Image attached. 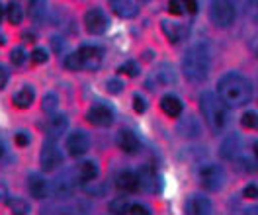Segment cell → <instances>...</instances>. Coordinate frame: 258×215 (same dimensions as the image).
<instances>
[{"label":"cell","instance_id":"47","mask_svg":"<svg viewBox=\"0 0 258 215\" xmlns=\"http://www.w3.org/2000/svg\"><path fill=\"white\" fill-rule=\"evenodd\" d=\"M4 155V145H2V141H0V157Z\"/></svg>","mask_w":258,"mask_h":215},{"label":"cell","instance_id":"48","mask_svg":"<svg viewBox=\"0 0 258 215\" xmlns=\"http://www.w3.org/2000/svg\"><path fill=\"white\" fill-rule=\"evenodd\" d=\"M254 155H256V159H258V141L254 143Z\"/></svg>","mask_w":258,"mask_h":215},{"label":"cell","instance_id":"20","mask_svg":"<svg viewBox=\"0 0 258 215\" xmlns=\"http://www.w3.org/2000/svg\"><path fill=\"white\" fill-rule=\"evenodd\" d=\"M237 155H239V137L231 135L221 145V157L227 159V161H233V159H237Z\"/></svg>","mask_w":258,"mask_h":215},{"label":"cell","instance_id":"21","mask_svg":"<svg viewBox=\"0 0 258 215\" xmlns=\"http://www.w3.org/2000/svg\"><path fill=\"white\" fill-rule=\"evenodd\" d=\"M33 98H35V94H33V90L30 86H24L22 90H18L16 94H14V104H16V108L20 110H26V108H30L33 104Z\"/></svg>","mask_w":258,"mask_h":215},{"label":"cell","instance_id":"37","mask_svg":"<svg viewBox=\"0 0 258 215\" xmlns=\"http://www.w3.org/2000/svg\"><path fill=\"white\" fill-rule=\"evenodd\" d=\"M133 110H135L137 114H143V112L147 110V102L141 98L139 94H135V96H133Z\"/></svg>","mask_w":258,"mask_h":215},{"label":"cell","instance_id":"22","mask_svg":"<svg viewBox=\"0 0 258 215\" xmlns=\"http://www.w3.org/2000/svg\"><path fill=\"white\" fill-rule=\"evenodd\" d=\"M162 32H164V35L168 37V41H170V43H178V41L182 39L184 30H182V26H180V24H174V22L164 20V22H162Z\"/></svg>","mask_w":258,"mask_h":215},{"label":"cell","instance_id":"50","mask_svg":"<svg viewBox=\"0 0 258 215\" xmlns=\"http://www.w3.org/2000/svg\"><path fill=\"white\" fill-rule=\"evenodd\" d=\"M254 51H256V55H258V45H254Z\"/></svg>","mask_w":258,"mask_h":215},{"label":"cell","instance_id":"39","mask_svg":"<svg viewBox=\"0 0 258 215\" xmlns=\"http://www.w3.org/2000/svg\"><path fill=\"white\" fill-rule=\"evenodd\" d=\"M14 141H16L18 147H26V145L30 143V135L24 131H18L16 135H14Z\"/></svg>","mask_w":258,"mask_h":215},{"label":"cell","instance_id":"38","mask_svg":"<svg viewBox=\"0 0 258 215\" xmlns=\"http://www.w3.org/2000/svg\"><path fill=\"white\" fill-rule=\"evenodd\" d=\"M129 213H131V215H153V213H151V209H149V207H145V205H141V203L131 205Z\"/></svg>","mask_w":258,"mask_h":215},{"label":"cell","instance_id":"51","mask_svg":"<svg viewBox=\"0 0 258 215\" xmlns=\"http://www.w3.org/2000/svg\"><path fill=\"white\" fill-rule=\"evenodd\" d=\"M256 24H258V16H256Z\"/></svg>","mask_w":258,"mask_h":215},{"label":"cell","instance_id":"23","mask_svg":"<svg viewBox=\"0 0 258 215\" xmlns=\"http://www.w3.org/2000/svg\"><path fill=\"white\" fill-rule=\"evenodd\" d=\"M98 176V166L96 163H82L79 166V178H81L82 182H92V180H96Z\"/></svg>","mask_w":258,"mask_h":215},{"label":"cell","instance_id":"28","mask_svg":"<svg viewBox=\"0 0 258 215\" xmlns=\"http://www.w3.org/2000/svg\"><path fill=\"white\" fill-rule=\"evenodd\" d=\"M41 108H43V112L53 114V112L59 108V96H57V94H45V96H43V102H41Z\"/></svg>","mask_w":258,"mask_h":215},{"label":"cell","instance_id":"11","mask_svg":"<svg viewBox=\"0 0 258 215\" xmlns=\"http://www.w3.org/2000/svg\"><path fill=\"white\" fill-rule=\"evenodd\" d=\"M28 188H30L32 198H35V199H43L49 196L47 182H45V178L39 176V174H30V176H28Z\"/></svg>","mask_w":258,"mask_h":215},{"label":"cell","instance_id":"14","mask_svg":"<svg viewBox=\"0 0 258 215\" xmlns=\"http://www.w3.org/2000/svg\"><path fill=\"white\" fill-rule=\"evenodd\" d=\"M117 188L123 190V192H129V194L137 192V190L141 188L139 176H137L135 172H121V174L117 176Z\"/></svg>","mask_w":258,"mask_h":215},{"label":"cell","instance_id":"4","mask_svg":"<svg viewBox=\"0 0 258 215\" xmlns=\"http://www.w3.org/2000/svg\"><path fill=\"white\" fill-rule=\"evenodd\" d=\"M210 20L217 28H229L235 22V6L227 0H217L211 4Z\"/></svg>","mask_w":258,"mask_h":215},{"label":"cell","instance_id":"2","mask_svg":"<svg viewBox=\"0 0 258 215\" xmlns=\"http://www.w3.org/2000/svg\"><path fill=\"white\" fill-rule=\"evenodd\" d=\"M210 68L211 53L206 43H196L186 51V55L182 59V70L190 83H204L210 75Z\"/></svg>","mask_w":258,"mask_h":215},{"label":"cell","instance_id":"18","mask_svg":"<svg viewBox=\"0 0 258 215\" xmlns=\"http://www.w3.org/2000/svg\"><path fill=\"white\" fill-rule=\"evenodd\" d=\"M139 182H141V186H145L147 192H157V188H155V184H159L161 186V178L151 170V168H141L139 170Z\"/></svg>","mask_w":258,"mask_h":215},{"label":"cell","instance_id":"31","mask_svg":"<svg viewBox=\"0 0 258 215\" xmlns=\"http://www.w3.org/2000/svg\"><path fill=\"white\" fill-rule=\"evenodd\" d=\"M242 127L246 129H258V114L256 112H246L241 119Z\"/></svg>","mask_w":258,"mask_h":215},{"label":"cell","instance_id":"19","mask_svg":"<svg viewBox=\"0 0 258 215\" xmlns=\"http://www.w3.org/2000/svg\"><path fill=\"white\" fill-rule=\"evenodd\" d=\"M79 55L82 57V61H84V66H92V68H96L98 63H100V49L96 47H92V45H82L81 49H79Z\"/></svg>","mask_w":258,"mask_h":215},{"label":"cell","instance_id":"17","mask_svg":"<svg viewBox=\"0 0 258 215\" xmlns=\"http://www.w3.org/2000/svg\"><path fill=\"white\" fill-rule=\"evenodd\" d=\"M161 108H162V112H164L166 116H170V117H178L180 114H182V110H184L182 102H180L176 96H172V94H168V96H162Z\"/></svg>","mask_w":258,"mask_h":215},{"label":"cell","instance_id":"36","mask_svg":"<svg viewBox=\"0 0 258 215\" xmlns=\"http://www.w3.org/2000/svg\"><path fill=\"white\" fill-rule=\"evenodd\" d=\"M106 88H108V92H110V94H119V92L123 90V83H121V81H117V79H112V81H108V83H106Z\"/></svg>","mask_w":258,"mask_h":215},{"label":"cell","instance_id":"16","mask_svg":"<svg viewBox=\"0 0 258 215\" xmlns=\"http://www.w3.org/2000/svg\"><path fill=\"white\" fill-rule=\"evenodd\" d=\"M67 129V116L59 114V116H51L45 123V131H47L49 139H55L59 137L61 133Z\"/></svg>","mask_w":258,"mask_h":215},{"label":"cell","instance_id":"13","mask_svg":"<svg viewBox=\"0 0 258 215\" xmlns=\"http://www.w3.org/2000/svg\"><path fill=\"white\" fill-rule=\"evenodd\" d=\"M110 8L119 18H135L139 14V6L135 2H131V0H112Z\"/></svg>","mask_w":258,"mask_h":215},{"label":"cell","instance_id":"5","mask_svg":"<svg viewBox=\"0 0 258 215\" xmlns=\"http://www.w3.org/2000/svg\"><path fill=\"white\" fill-rule=\"evenodd\" d=\"M198 178H200V184L210 192H217L225 182V174L221 166L217 165H204L198 172Z\"/></svg>","mask_w":258,"mask_h":215},{"label":"cell","instance_id":"25","mask_svg":"<svg viewBox=\"0 0 258 215\" xmlns=\"http://www.w3.org/2000/svg\"><path fill=\"white\" fill-rule=\"evenodd\" d=\"M155 77V83L157 84H168V83H174V75H172V68L168 65H162L159 66L157 73H153Z\"/></svg>","mask_w":258,"mask_h":215},{"label":"cell","instance_id":"35","mask_svg":"<svg viewBox=\"0 0 258 215\" xmlns=\"http://www.w3.org/2000/svg\"><path fill=\"white\" fill-rule=\"evenodd\" d=\"M32 59H33V63L35 65H43V63H47V51L45 49H41V47H37V49L32 53Z\"/></svg>","mask_w":258,"mask_h":215},{"label":"cell","instance_id":"29","mask_svg":"<svg viewBox=\"0 0 258 215\" xmlns=\"http://www.w3.org/2000/svg\"><path fill=\"white\" fill-rule=\"evenodd\" d=\"M64 66H67V68H71V70L84 68V61H82V57L79 55V51H77V53H71V55L64 59Z\"/></svg>","mask_w":258,"mask_h":215},{"label":"cell","instance_id":"12","mask_svg":"<svg viewBox=\"0 0 258 215\" xmlns=\"http://www.w3.org/2000/svg\"><path fill=\"white\" fill-rule=\"evenodd\" d=\"M73 192H75V182L73 180H69V176L64 174L61 178H57L55 182L51 184V190H49V194H53L55 198H71L73 196Z\"/></svg>","mask_w":258,"mask_h":215},{"label":"cell","instance_id":"42","mask_svg":"<svg viewBox=\"0 0 258 215\" xmlns=\"http://www.w3.org/2000/svg\"><path fill=\"white\" fill-rule=\"evenodd\" d=\"M8 77H10V75H8V70H6V66H2V65H0V90H2V88H4L6 84H8Z\"/></svg>","mask_w":258,"mask_h":215},{"label":"cell","instance_id":"26","mask_svg":"<svg viewBox=\"0 0 258 215\" xmlns=\"http://www.w3.org/2000/svg\"><path fill=\"white\" fill-rule=\"evenodd\" d=\"M22 20H24V10H22V6H20L18 2H10V4H8V22H10L12 26H18V24H22Z\"/></svg>","mask_w":258,"mask_h":215},{"label":"cell","instance_id":"34","mask_svg":"<svg viewBox=\"0 0 258 215\" xmlns=\"http://www.w3.org/2000/svg\"><path fill=\"white\" fill-rule=\"evenodd\" d=\"M10 61H12V65H24V61H26V53L22 47H16V49L10 51Z\"/></svg>","mask_w":258,"mask_h":215},{"label":"cell","instance_id":"45","mask_svg":"<svg viewBox=\"0 0 258 215\" xmlns=\"http://www.w3.org/2000/svg\"><path fill=\"white\" fill-rule=\"evenodd\" d=\"M246 215H258V205L256 207H250V209L246 211Z\"/></svg>","mask_w":258,"mask_h":215},{"label":"cell","instance_id":"32","mask_svg":"<svg viewBox=\"0 0 258 215\" xmlns=\"http://www.w3.org/2000/svg\"><path fill=\"white\" fill-rule=\"evenodd\" d=\"M41 215H73L69 207H63V205H49L45 209H41Z\"/></svg>","mask_w":258,"mask_h":215},{"label":"cell","instance_id":"8","mask_svg":"<svg viewBox=\"0 0 258 215\" xmlns=\"http://www.w3.org/2000/svg\"><path fill=\"white\" fill-rule=\"evenodd\" d=\"M86 121L96 127H110L113 123V112L104 104H96L86 112Z\"/></svg>","mask_w":258,"mask_h":215},{"label":"cell","instance_id":"44","mask_svg":"<svg viewBox=\"0 0 258 215\" xmlns=\"http://www.w3.org/2000/svg\"><path fill=\"white\" fill-rule=\"evenodd\" d=\"M51 45H53L55 53H59V51L63 49V39H61V37H53V39H51Z\"/></svg>","mask_w":258,"mask_h":215},{"label":"cell","instance_id":"24","mask_svg":"<svg viewBox=\"0 0 258 215\" xmlns=\"http://www.w3.org/2000/svg\"><path fill=\"white\" fill-rule=\"evenodd\" d=\"M6 205L10 207V211L14 215H28L30 213V203L24 198H10L6 201Z\"/></svg>","mask_w":258,"mask_h":215},{"label":"cell","instance_id":"46","mask_svg":"<svg viewBox=\"0 0 258 215\" xmlns=\"http://www.w3.org/2000/svg\"><path fill=\"white\" fill-rule=\"evenodd\" d=\"M24 39H28V43H32L33 35H32V33H24Z\"/></svg>","mask_w":258,"mask_h":215},{"label":"cell","instance_id":"3","mask_svg":"<svg viewBox=\"0 0 258 215\" xmlns=\"http://www.w3.org/2000/svg\"><path fill=\"white\" fill-rule=\"evenodd\" d=\"M200 110H202V116L206 119L208 127L213 133L223 131L229 125V110H227L225 104L221 102V98L215 96L213 92H202V96H200Z\"/></svg>","mask_w":258,"mask_h":215},{"label":"cell","instance_id":"41","mask_svg":"<svg viewBox=\"0 0 258 215\" xmlns=\"http://www.w3.org/2000/svg\"><path fill=\"white\" fill-rule=\"evenodd\" d=\"M182 10H184V4H180V2H168V12L170 14H174V16H178V14H182Z\"/></svg>","mask_w":258,"mask_h":215},{"label":"cell","instance_id":"7","mask_svg":"<svg viewBox=\"0 0 258 215\" xmlns=\"http://www.w3.org/2000/svg\"><path fill=\"white\" fill-rule=\"evenodd\" d=\"M84 24H86L88 33H92V35H102V33H106L108 26H110V22H108L106 14H104L100 8L88 10V12L84 14Z\"/></svg>","mask_w":258,"mask_h":215},{"label":"cell","instance_id":"6","mask_svg":"<svg viewBox=\"0 0 258 215\" xmlns=\"http://www.w3.org/2000/svg\"><path fill=\"white\" fill-rule=\"evenodd\" d=\"M39 163H41L43 172H53L55 168L61 166V163H63V153H61V149L55 145L53 139H49V141L43 143L41 155H39Z\"/></svg>","mask_w":258,"mask_h":215},{"label":"cell","instance_id":"40","mask_svg":"<svg viewBox=\"0 0 258 215\" xmlns=\"http://www.w3.org/2000/svg\"><path fill=\"white\" fill-rule=\"evenodd\" d=\"M242 196L248 199H256L258 198V188L254 184H250V186H246L244 190H242Z\"/></svg>","mask_w":258,"mask_h":215},{"label":"cell","instance_id":"9","mask_svg":"<svg viewBox=\"0 0 258 215\" xmlns=\"http://www.w3.org/2000/svg\"><path fill=\"white\" fill-rule=\"evenodd\" d=\"M90 149V139L84 131H75L67 139V151L71 157H82L86 151Z\"/></svg>","mask_w":258,"mask_h":215},{"label":"cell","instance_id":"1","mask_svg":"<svg viewBox=\"0 0 258 215\" xmlns=\"http://www.w3.org/2000/svg\"><path fill=\"white\" fill-rule=\"evenodd\" d=\"M217 94L221 102L225 104L227 108H239L242 104H246L250 96H252V88H250V83L237 75V73H227L219 79L217 83Z\"/></svg>","mask_w":258,"mask_h":215},{"label":"cell","instance_id":"27","mask_svg":"<svg viewBox=\"0 0 258 215\" xmlns=\"http://www.w3.org/2000/svg\"><path fill=\"white\" fill-rule=\"evenodd\" d=\"M129 209H131V205L127 203V199L123 198L113 199L112 203H110V213L112 215H127Z\"/></svg>","mask_w":258,"mask_h":215},{"label":"cell","instance_id":"30","mask_svg":"<svg viewBox=\"0 0 258 215\" xmlns=\"http://www.w3.org/2000/svg\"><path fill=\"white\" fill-rule=\"evenodd\" d=\"M30 16L35 20V22H39L41 16L45 14V2H30Z\"/></svg>","mask_w":258,"mask_h":215},{"label":"cell","instance_id":"10","mask_svg":"<svg viewBox=\"0 0 258 215\" xmlns=\"http://www.w3.org/2000/svg\"><path fill=\"white\" fill-rule=\"evenodd\" d=\"M186 213L188 215H211V201L204 196L194 194L188 198L186 203Z\"/></svg>","mask_w":258,"mask_h":215},{"label":"cell","instance_id":"43","mask_svg":"<svg viewBox=\"0 0 258 215\" xmlns=\"http://www.w3.org/2000/svg\"><path fill=\"white\" fill-rule=\"evenodd\" d=\"M184 8H186L190 14H196V12H198V8H200V4H198V2H194V0H186V2H184Z\"/></svg>","mask_w":258,"mask_h":215},{"label":"cell","instance_id":"15","mask_svg":"<svg viewBox=\"0 0 258 215\" xmlns=\"http://www.w3.org/2000/svg\"><path fill=\"white\" fill-rule=\"evenodd\" d=\"M117 145L123 153H135L139 149V139L135 137V133L123 129V131L117 133Z\"/></svg>","mask_w":258,"mask_h":215},{"label":"cell","instance_id":"33","mask_svg":"<svg viewBox=\"0 0 258 215\" xmlns=\"http://www.w3.org/2000/svg\"><path fill=\"white\" fill-rule=\"evenodd\" d=\"M117 73H125L127 77H137L139 75V66H137L135 61H127L125 65H121L117 68Z\"/></svg>","mask_w":258,"mask_h":215},{"label":"cell","instance_id":"49","mask_svg":"<svg viewBox=\"0 0 258 215\" xmlns=\"http://www.w3.org/2000/svg\"><path fill=\"white\" fill-rule=\"evenodd\" d=\"M0 20H2V6H0Z\"/></svg>","mask_w":258,"mask_h":215}]
</instances>
